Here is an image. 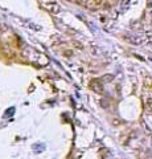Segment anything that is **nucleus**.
<instances>
[{"label": "nucleus", "instance_id": "1", "mask_svg": "<svg viewBox=\"0 0 152 159\" xmlns=\"http://www.w3.org/2000/svg\"><path fill=\"white\" fill-rule=\"evenodd\" d=\"M147 106H148V109L152 112V98H148V100H147Z\"/></svg>", "mask_w": 152, "mask_h": 159}]
</instances>
